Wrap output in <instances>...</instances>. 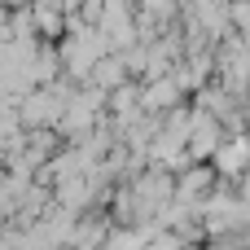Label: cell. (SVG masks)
<instances>
[{"instance_id":"obj_1","label":"cell","mask_w":250,"mask_h":250,"mask_svg":"<svg viewBox=\"0 0 250 250\" xmlns=\"http://www.w3.org/2000/svg\"><path fill=\"white\" fill-rule=\"evenodd\" d=\"M211 171L215 176H229V180H237V176H246L250 167V132H224V141H220V149L211 154Z\"/></svg>"},{"instance_id":"obj_2","label":"cell","mask_w":250,"mask_h":250,"mask_svg":"<svg viewBox=\"0 0 250 250\" xmlns=\"http://www.w3.org/2000/svg\"><path fill=\"white\" fill-rule=\"evenodd\" d=\"M176 105H185V92H180V83H176L171 75L141 83V110H145V114H167V110H176Z\"/></svg>"},{"instance_id":"obj_3","label":"cell","mask_w":250,"mask_h":250,"mask_svg":"<svg viewBox=\"0 0 250 250\" xmlns=\"http://www.w3.org/2000/svg\"><path fill=\"white\" fill-rule=\"evenodd\" d=\"M127 83V66H123V57L119 53H105V57H97V66L88 70V88H97V92H114V88H123Z\"/></svg>"},{"instance_id":"obj_4","label":"cell","mask_w":250,"mask_h":250,"mask_svg":"<svg viewBox=\"0 0 250 250\" xmlns=\"http://www.w3.org/2000/svg\"><path fill=\"white\" fill-rule=\"evenodd\" d=\"M44 4H53L57 13H79V4H83V0H44Z\"/></svg>"}]
</instances>
